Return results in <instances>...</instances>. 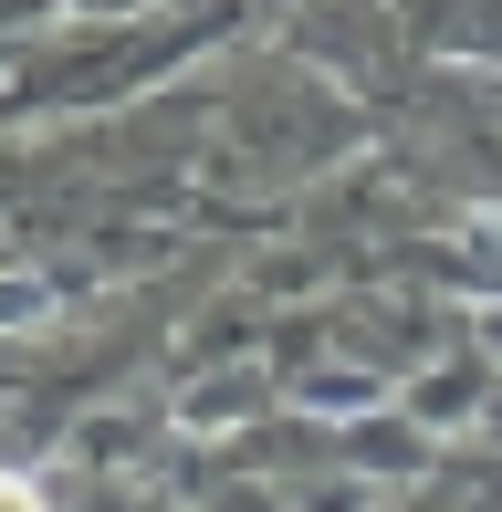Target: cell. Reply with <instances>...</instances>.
Instances as JSON below:
<instances>
[{"label": "cell", "mask_w": 502, "mask_h": 512, "mask_svg": "<svg viewBox=\"0 0 502 512\" xmlns=\"http://www.w3.org/2000/svg\"><path fill=\"white\" fill-rule=\"evenodd\" d=\"M0 512H42V502H32V492H11V481H0Z\"/></svg>", "instance_id": "6da1fadb"}]
</instances>
